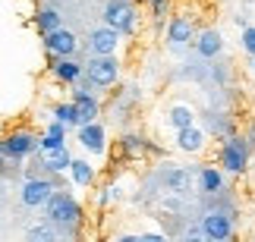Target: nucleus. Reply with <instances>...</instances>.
Segmentation results:
<instances>
[{"instance_id":"f257e3e1","label":"nucleus","mask_w":255,"mask_h":242,"mask_svg":"<svg viewBox=\"0 0 255 242\" xmlns=\"http://www.w3.org/2000/svg\"><path fill=\"white\" fill-rule=\"evenodd\" d=\"M44 217L60 230V236H79V227L85 220V211L79 205V198L66 189H57L51 201L44 205Z\"/></svg>"},{"instance_id":"f03ea898","label":"nucleus","mask_w":255,"mask_h":242,"mask_svg":"<svg viewBox=\"0 0 255 242\" xmlns=\"http://www.w3.org/2000/svg\"><path fill=\"white\" fill-rule=\"evenodd\" d=\"M85 79L95 85V88H114L120 82V60L117 54H88L85 60Z\"/></svg>"},{"instance_id":"7ed1b4c3","label":"nucleus","mask_w":255,"mask_h":242,"mask_svg":"<svg viewBox=\"0 0 255 242\" xmlns=\"http://www.w3.org/2000/svg\"><path fill=\"white\" fill-rule=\"evenodd\" d=\"M57 189H63V182L54 179V173H44V176H25L22 189H19V201H22L25 208H32V211L44 208Z\"/></svg>"},{"instance_id":"20e7f679","label":"nucleus","mask_w":255,"mask_h":242,"mask_svg":"<svg viewBox=\"0 0 255 242\" xmlns=\"http://www.w3.org/2000/svg\"><path fill=\"white\" fill-rule=\"evenodd\" d=\"M0 145H3V151L9 154V161L19 163V161H25V158H32V154H38V145H41V135L32 132V129H13V132H6L3 139H0Z\"/></svg>"},{"instance_id":"39448f33","label":"nucleus","mask_w":255,"mask_h":242,"mask_svg":"<svg viewBox=\"0 0 255 242\" xmlns=\"http://www.w3.org/2000/svg\"><path fill=\"white\" fill-rule=\"evenodd\" d=\"M221 167L240 176V173L249 170V142L243 135H227L221 145Z\"/></svg>"},{"instance_id":"423d86ee","label":"nucleus","mask_w":255,"mask_h":242,"mask_svg":"<svg viewBox=\"0 0 255 242\" xmlns=\"http://www.w3.org/2000/svg\"><path fill=\"white\" fill-rule=\"evenodd\" d=\"M195 35L199 32H195V22L189 13H173L167 19V47L173 54H180L189 44H195Z\"/></svg>"},{"instance_id":"0eeeda50","label":"nucleus","mask_w":255,"mask_h":242,"mask_svg":"<svg viewBox=\"0 0 255 242\" xmlns=\"http://www.w3.org/2000/svg\"><path fill=\"white\" fill-rule=\"evenodd\" d=\"M135 16H139V9H135L132 0H111V3H104V22L114 25L123 35L135 32V22H139Z\"/></svg>"},{"instance_id":"6e6552de","label":"nucleus","mask_w":255,"mask_h":242,"mask_svg":"<svg viewBox=\"0 0 255 242\" xmlns=\"http://www.w3.org/2000/svg\"><path fill=\"white\" fill-rule=\"evenodd\" d=\"M120 41H123V32H117L114 25H98V28H92L88 32V38H85V51L88 54H117L120 51Z\"/></svg>"},{"instance_id":"1a4fd4ad","label":"nucleus","mask_w":255,"mask_h":242,"mask_svg":"<svg viewBox=\"0 0 255 242\" xmlns=\"http://www.w3.org/2000/svg\"><path fill=\"white\" fill-rule=\"evenodd\" d=\"M47 73H51L60 85H76L85 76V63H79L76 57H54V54H47Z\"/></svg>"},{"instance_id":"9d476101","label":"nucleus","mask_w":255,"mask_h":242,"mask_svg":"<svg viewBox=\"0 0 255 242\" xmlns=\"http://www.w3.org/2000/svg\"><path fill=\"white\" fill-rule=\"evenodd\" d=\"M41 47L44 54H54V57H76L79 54V38L70 28H57V32L41 35Z\"/></svg>"},{"instance_id":"9b49d317","label":"nucleus","mask_w":255,"mask_h":242,"mask_svg":"<svg viewBox=\"0 0 255 242\" xmlns=\"http://www.w3.org/2000/svg\"><path fill=\"white\" fill-rule=\"evenodd\" d=\"M38 161L44 163V170L47 173H54V176H63V173H70V167H73V154H70V148H66V142L63 145H41L38 148Z\"/></svg>"},{"instance_id":"f8f14e48","label":"nucleus","mask_w":255,"mask_h":242,"mask_svg":"<svg viewBox=\"0 0 255 242\" xmlns=\"http://www.w3.org/2000/svg\"><path fill=\"white\" fill-rule=\"evenodd\" d=\"M76 142H79L88 154H95V158L107 154V129H104V126L98 123V120L82 123L79 129H76Z\"/></svg>"},{"instance_id":"ddd939ff","label":"nucleus","mask_w":255,"mask_h":242,"mask_svg":"<svg viewBox=\"0 0 255 242\" xmlns=\"http://www.w3.org/2000/svg\"><path fill=\"white\" fill-rule=\"evenodd\" d=\"M161 189L167 195H189L192 189V173L176 163H161Z\"/></svg>"},{"instance_id":"4468645a","label":"nucleus","mask_w":255,"mask_h":242,"mask_svg":"<svg viewBox=\"0 0 255 242\" xmlns=\"http://www.w3.org/2000/svg\"><path fill=\"white\" fill-rule=\"evenodd\" d=\"M202 233H205V239H214V242L233 239V217L227 211H208L202 217Z\"/></svg>"},{"instance_id":"2eb2a0df","label":"nucleus","mask_w":255,"mask_h":242,"mask_svg":"<svg viewBox=\"0 0 255 242\" xmlns=\"http://www.w3.org/2000/svg\"><path fill=\"white\" fill-rule=\"evenodd\" d=\"M205 145H208V135H205L202 126H186V129H176V151L183 154H202Z\"/></svg>"},{"instance_id":"dca6fc26","label":"nucleus","mask_w":255,"mask_h":242,"mask_svg":"<svg viewBox=\"0 0 255 242\" xmlns=\"http://www.w3.org/2000/svg\"><path fill=\"white\" fill-rule=\"evenodd\" d=\"M195 54L202 60H214V57L224 54V35L218 28H205V32L195 35Z\"/></svg>"},{"instance_id":"f3484780","label":"nucleus","mask_w":255,"mask_h":242,"mask_svg":"<svg viewBox=\"0 0 255 242\" xmlns=\"http://www.w3.org/2000/svg\"><path fill=\"white\" fill-rule=\"evenodd\" d=\"M70 179H73L79 189H95V186H98V167H95L88 158H73Z\"/></svg>"},{"instance_id":"a211bd4d","label":"nucleus","mask_w":255,"mask_h":242,"mask_svg":"<svg viewBox=\"0 0 255 242\" xmlns=\"http://www.w3.org/2000/svg\"><path fill=\"white\" fill-rule=\"evenodd\" d=\"M32 25L38 35H47V32H57V28H63V13L54 6H38L35 16H32Z\"/></svg>"},{"instance_id":"6ab92c4d","label":"nucleus","mask_w":255,"mask_h":242,"mask_svg":"<svg viewBox=\"0 0 255 242\" xmlns=\"http://www.w3.org/2000/svg\"><path fill=\"white\" fill-rule=\"evenodd\" d=\"M145 151H154V145L145 139V135H139V132H126V135H120V154L126 161H139Z\"/></svg>"},{"instance_id":"aec40b11","label":"nucleus","mask_w":255,"mask_h":242,"mask_svg":"<svg viewBox=\"0 0 255 242\" xmlns=\"http://www.w3.org/2000/svg\"><path fill=\"white\" fill-rule=\"evenodd\" d=\"M224 167H214V163H208V167L199 170V189L205 192V195H218V192H224Z\"/></svg>"},{"instance_id":"412c9836","label":"nucleus","mask_w":255,"mask_h":242,"mask_svg":"<svg viewBox=\"0 0 255 242\" xmlns=\"http://www.w3.org/2000/svg\"><path fill=\"white\" fill-rule=\"evenodd\" d=\"M195 123V110L189 107V104H173V107L167 110V126L176 132V129H186V126Z\"/></svg>"},{"instance_id":"4be33fe9","label":"nucleus","mask_w":255,"mask_h":242,"mask_svg":"<svg viewBox=\"0 0 255 242\" xmlns=\"http://www.w3.org/2000/svg\"><path fill=\"white\" fill-rule=\"evenodd\" d=\"M95 201H98V208H111V205H117V201H123V189L117 186V182H101Z\"/></svg>"},{"instance_id":"5701e85b","label":"nucleus","mask_w":255,"mask_h":242,"mask_svg":"<svg viewBox=\"0 0 255 242\" xmlns=\"http://www.w3.org/2000/svg\"><path fill=\"white\" fill-rule=\"evenodd\" d=\"M51 113H54V120L66 123L70 129H79V113H76V104L73 101H57Z\"/></svg>"},{"instance_id":"b1692460","label":"nucleus","mask_w":255,"mask_h":242,"mask_svg":"<svg viewBox=\"0 0 255 242\" xmlns=\"http://www.w3.org/2000/svg\"><path fill=\"white\" fill-rule=\"evenodd\" d=\"M60 236V230H57L51 220H41V224H35V227H28L25 230V239H32V242H47V239H57Z\"/></svg>"},{"instance_id":"393cba45","label":"nucleus","mask_w":255,"mask_h":242,"mask_svg":"<svg viewBox=\"0 0 255 242\" xmlns=\"http://www.w3.org/2000/svg\"><path fill=\"white\" fill-rule=\"evenodd\" d=\"M145 3H148L154 22H164V19L170 16V3H173V0H145Z\"/></svg>"},{"instance_id":"a878e982","label":"nucleus","mask_w":255,"mask_h":242,"mask_svg":"<svg viewBox=\"0 0 255 242\" xmlns=\"http://www.w3.org/2000/svg\"><path fill=\"white\" fill-rule=\"evenodd\" d=\"M44 135H51L54 142H66V135H70V126L66 123H60V120H54L51 117V123L44 126Z\"/></svg>"},{"instance_id":"bb28decb","label":"nucleus","mask_w":255,"mask_h":242,"mask_svg":"<svg viewBox=\"0 0 255 242\" xmlns=\"http://www.w3.org/2000/svg\"><path fill=\"white\" fill-rule=\"evenodd\" d=\"M240 47H243L249 57H255V25H243V32H240Z\"/></svg>"},{"instance_id":"cd10ccee","label":"nucleus","mask_w":255,"mask_h":242,"mask_svg":"<svg viewBox=\"0 0 255 242\" xmlns=\"http://www.w3.org/2000/svg\"><path fill=\"white\" fill-rule=\"evenodd\" d=\"M9 167V154L3 151V145H0V170H6Z\"/></svg>"},{"instance_id":"c85d7f7f","label":"nucleus","mask_w":255,"mask_h":242,"mask_svg":"<svg viewBox=\"0 0 255 242\" xmlns=\"http://www.w3.org/2000/svg\"><path fill=\"white\" fill-rule=\"evenodd\" d=\"M252 76H255V57H252Z\"/></svg>"}]
</instances>
